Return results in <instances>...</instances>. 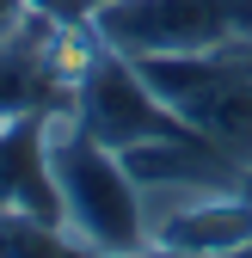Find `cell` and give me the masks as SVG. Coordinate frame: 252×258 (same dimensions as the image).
I'll return each instance as SVG.
<instances>
[{"label":"cell","mask_w":252,"mask_h":258,"mask_svg":"<svg viewBox=\"0 0 252 258\" xmlns=\"http://www.w3.org/2000/svg\"><path fill=\"white\" fill-rule=\"evenodd\" d=\"M49 166H55V190H61V221L74 228L80 246H92V252L148 246L142 184L130 178L123 154L105 148L74 111L49 117Z\"/></svg>","instance_id":"6da1fadb"},{"label":"cell","mask_w":252,"mask_h":258,"mask_svg":"<svg viewBox=\"0 0 252 258\" xmlns=\"http://www.w3.org/2000/svg\"><path fill=\"white\" fill-rule=\"evenodd\" d=\"M136 68L203 142L252 172V37L197 55H136Z\"/></svg>","instance_id":"7a4b0ae2"},{"label":"cell","mask_w":252,"mask_h":258,"mask_svg":"<svg viewBox=\"0 0 252 258\" xmlns=\"http://www.w3.org/2000/svg\"><path fill=\"white\" fill-rule=\"evenodd\" d=\"M99 31L86 25H61L49 13H31L19 31L0 37V123L7 117H61L74 111V86Z\"/></svg>","instance_id":"3957f363"},{"label":"cell","mask_w":252,"mask_h":258,"mask_svg":"<svg viewBox=\"0 0 252 258\" xmlns=\"http://www.w3.org/2000/svg\"><path fill=\"white\" fill-rule=\"evenodd\" d=\"M92 31L123 55H197L252 37V0H105Z\"/></svg>","instance_id":"277c9868"},{"label":"cell","mask_w":252,"mask_h":258,"mask_svg":"<svg viewBox=\"0 0 252 258\" xmlns=\"http://www.w3.org/2000/svg\"><path fill=\"white\" fill-rule=\"evenodd\" d=\"M74 117L99 136L105 148H136V142H154V136H191L184 123L160 92H154L136 68V55L111 49L105 37L92 43L86 68H80V86H74Z\"/></svg>","instance_id":"5b68a950"},{"label":"cell","mask_w":252,"mask_h":258,"mask_svg":"<svg viewBox=\"0 0 252 258\" xmlns=\"http://www.w3.org/2000/svg\"><path fill=\"white\" fill-rule=\"evenodd\" d=\"M148 240L166 252H246L252 246V197L246 190H197L172 215L148 221Z\"/></svg>","instance_id":"8992f818"},{"label":"cell","mask_w":252,"mask_h":258,"mask_svg":"<svg viewBox=\"0 0 252 258\" xmlns=\"http://www.w3.org/2000/svg\"><path fill=\"white\" fill-rule=\"evenodd\" d=\"M31 13H49V19H61V25H86L92 19V0H25Z\"/></svg>","instance_id":"52a82bcc"},{"label":"cell","mask_w":252,"mask_h":258,"mask_svg":"<svg viewBox=\"0 0 252 258\" xmlns=\"http://www.w3.org/2000/svg\"><path fill=\"white\" fill-rule=\"evenodd\" d=\"M31 19V7H25V0H0V37H7V31H19Z\"/></svg>","instance_id":"ba28073f"},{"label":"cell","mask_w":252,"mask_h":258,"mask_svg":"<svg viewBox=\"0 0 252 258\" xmlns=\"http://www.w3.org/2000/svg\"><path fill=\"white\" fill-rule=\"evenodd\" d=\"M92 7H105V0H92Z\"/></svg>","instance_id":"9c48e42d"}]
</instances>
